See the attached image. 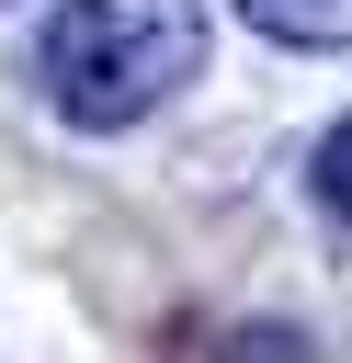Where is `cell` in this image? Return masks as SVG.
Segmentation results:
<instances>
[{"instance_id": "obj_3", "label": "cell", "mask_w": 352, "mask_h": 363, "mask_svg": "<svg viewBox=\"0 0 352 363\" xmlns=\"http://www.w3.org/2000/svg\"><path fill=\"white\" fill-rule=\"evenodd\" d=\"M307 182H318V204H329V227L352 238V113L318 136V159H307Z\"/></svg>"}, {"instance_id": "obj_4", "label": "cell", "mask_w": 352, "mask_h": 363, "mask_svg": "<svg viewBox=\"0 0 352 363\" xmlns=\"http://www.w3.org/2000/svg\"><path fill=\"white\" fill-rule=\"evenodd\" d=\"M204 363H318V352H307L295 329H227V340H216Z\"/></svg>"}, {"instance_id": "obj_2", "label": "cell", "mask_w": 352, "mask_h": 363, "mask_svg": "<svg viewBox=\"0 0 352 363\" xmlns=\"http://www.w3.org/2000/svg\"><path fill=\"white\" fill-rule=\"evenodd\" d=\"M238 11H250V34H273V45H295V57L352 45V0H238Z\"/></svg>"}, {"instance_id": "obj_1", "label": "cell", "mask_w": 352, "mask_h": 363, "mask_svg": "<svg viewBox=\"0 0 352 363\" xmlns=\"http://www.w3.org/2000/svg\"><path fill=\"white\" fill-rule=\"evenodd\" d=\"M34 79L91 136L148 125L170 91L204 79V0H57L34 34Z\"/></svg>"}]
</instances>
